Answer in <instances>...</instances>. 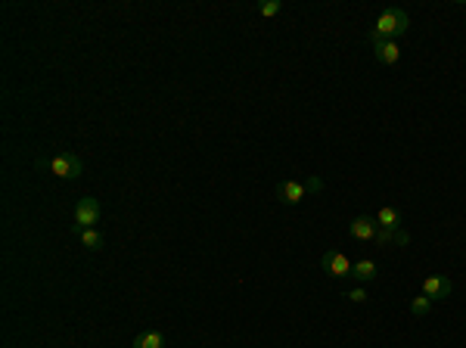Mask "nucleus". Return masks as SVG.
<instances>
[{
    "instance_id": "2eb2a0df",
    "label": "nucleus",
    "mask_w": 466,
    "mask_h": 348,
    "mask_svg": "<svg viewBox=\"0 0 466 348\" xmlns=\"http://www.w3.org/2000/svg\"><path fill=\"white\" fill-rule=\"evenodd\" d=\"M305 187H308V193H321L323 190V180L321 177H305Z\"/></svg>"
},
{
    "instance_id": "423d86ee",
    "label": "nucleus",
    "mask_w": 466,
    "mask_h": 348,
    "mask_svg": "<svg viewBox=\"0 0 466 348\" xmlns=\"http://www.w3.org/2000/svg\"><path fill=\"white\" fill-rule=\"evenodd\" d=\"M305 196H308V187H305V180H283V184L277 187V199L283 205H298Z\"/></svg>"
},
{
    "instance_id": "20e7f679",
    "label": "nucleus",
    "mask_w": 466,
    "mask_h": 348,
    "mask_svg": "<svg viewBox=\"0 0 466 348\" xmlns=\"http://www.w3.org/2000/svg\"><path fill=\"white\" fill-rule=\"evenodd\" d=\"M351 264H355V261H348L342 252H323L321 255V267L330 277H339V280L351 277Z\"/></svg>"
},
{
    "instance_id": "0eeeda50",
    "label": "nucleus",
    "mask_w": 466,
    "mask_h": 348,
    "mask_svg": "<svg viewBox=\"0 0 466 348\" xmlns=\"http://www.w3.org/2000/svg\"><path fill=\"white\" fill-rule=\"evenodd\" d=\"M423 296H429L432 302H438V299H448L451 296V280L448 277H438V274L426 277L423 280Z\"/></svg>"
},
{
    "instance_id": "f8f14e48",
    "label": "nucleus",
    "mask_w": 466,
    "mask_h": 348,
    "mask_svg": "<svg viewBox=\"0 0 466 348\" xmlns=\"http://www.w3.org/2000/svg\"><path fill=\"white\" fill-rule=\"evenodd\" d=\"M78 237H81L84 249H90V252H99V249H103V237L97 233V227H90V230H78Z\"/></svg>"
},
{
    "instance_id": "6e6552de",
    "label": "nucleus",
    "mask_w": 466,
    "mask_h": 348,
    "mask_svg": "<svg viewBox=\"0 0 466 348\" xmlns=\"http://www.w3.org/2000/svg\"><path fill=\"white\" fill-rule=\"evenodd\" d=\"M373 56H376L383 65H398V59H401V47H398V41H379V44H373Z\"/></svg>"
},
{
    "instance_id": "f257e3e1",
    "label": "nucleus",
    "mask_w": 466,
    "mask_h": 348,
    "mask_svg": "<svg viewBox=\"0 0 466 348\" xmlns=\"http://www.w3.org/2000/svg\"><path fill=\"white\" fill-rule=\"evenodd\" d=\"M410 29V16L401 10V6H392V10H383L373 22V29L367 31V41L379 44V41H398L401 35H408Z\"/></svg>"
},
{
    "instance_id": "39448f33",
    "label": "nucleus",
    "mask_w": 466,
    "mask_h": 348,
    "mask_svg": "<svg viewBox=\"0 0 466 348\" xmlns=\"http://www.w3.org/2000/svg\"><path fill=\"white\" fill-rule=\"evenodd\" d=\"M348 233H351L355 239H364V243H376L379 224H376V218H370V215H357V218L348 224Z\"/></svg>"
},
{
    "instance_id": "9d476101",
    "label": "nucleus",
    "mask_w": 466,
    "mask_h": 348,
    "mask_svg": "<svg viewBox=\"0 0 466 348\" xmlns=\"http://www.w3.org/2000/svg\"><path fill=\"white\" fill-rule=\"evenodd\" d=\"M376 274H379V267H376V261H370V258H364V261H355L351 264V280H357V283H373L376 280Z\"/></svg>"
},
{
    "instance_id": "dca6fc26",
    "label": "nucleus",
    "mask_w": 466,
    "mask_h": 348,
    "mask_svg": "<svg viewBox=\"0 0 466 348\" xmlns=\"http://www.w3.org/2000/svg\"><path fill=\"white\" fill-rule=\"evenodd\" d=\"M348 299H351V302H367V290H364V286H357V290L348 292Z\"/></svg>"
},
{
    "instance_id": "4468645a",
    "label": "nucleus",
    "mask_w": 466,
    "mask_h": 348,
    "mask_svg": "<svg viewBox=\"0 0 466 348\" xmlns=\"http://www.w3.org/2000/svg\"><path fill=\"white\" fill-rule=\"evenodd\" d=\"M255 10L262 13V16H268V19H271V16H277V13L283 10V3H280V0H262V3H258Z\"/></svg>"
},
{
    "instance_id": "ddd939ff",
    "label": "nucleus",
    "mask_w": 466,
    "mask_h": 348,
    "mask_svg": "<svg viewBox=\"0 0 466 348\" xmlns=\"http://www.w3.org/2000/svg\"><path fill=\"white\" fill-rule=\"evenodd\" d=\"M429 311H432V299H429V296H423V292H419V296L410 299V314H417V317H426Z\"/></svg>"
},
{
    "instance_id": "1a4fd4ad",
    "label": "nucleus",
    "mask_w": 466,
    "mask_h": 348,
    "mask_svg": "<svg viewBox=\"0 0 466 348\" xmlns=\"http://www.w3.org/2000/svg\"><path fill=\"white\" fill-rule=\"evenodd\" d=\"M373 218H376L379 230H389V233L401 230V212H398V209H392V205H383V209H379Z\"/></svg>"
},
{
    "instance_id": "9b49d317",
    "label": "nucleus",
    "mask_w": 466,
    "mask_h": 348,
    "mask_svg": "<svg viewBox=\"0 0 466 348\" xmlns=\"http://www.w3.org/2000/svg\"><path fill=\"white\" fill-rule=\"evenodd\" d=\"M134 348H165V336L159 330H146L134 339Z\"/></svg>"
},
{
    "instance_id": "f3484780",
    "label": "nucleus",
    "mask_w": 466,
    "mask_h": 348,
    "mask_svg": "<svg viewBox=\"0 0 466 348\" xmlns=\"http://www.w3.org/2000/svg\"><path fill=\"white\" fill-rule=\"evenodd\" d=\"M408 243H410V237H408L404 230H398V233H395V246H408Z\"/></svg>"
},
{
    "instance_id": "7ed1b4c3",
    "label": "nucleus",
    "mask_w": 466,
    "mask_h": 348,
    "mask_svg": "<svg viewBox=\"0 0 466 348\" xmlns=\"http://www.w3.org/2000/svg\"><path fill=\"white\" fill-rule=\"evenodd\" d=\"M99 221V199H93V196H84V199H78V205H75V224H72V230H90L93 224Z\"/></svg>"
},
{
    "instance_id": "f03ea898",
    "label": "nucleus",
    "mask_w": 466,
    "mask_h": 348,
    "mask_svg": "<svg viewBox=\"0 0 466 348\" xmlns=\"http://www.w3.org/2000/svg\"><path fill=\"white\" fill-rule=\"evenodd\" d=\"M38 168H47L53 177H63V180H75L81 177L84 165L75 152H56L53 159H38Z\"/></svg>"
}]
</instances>
